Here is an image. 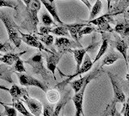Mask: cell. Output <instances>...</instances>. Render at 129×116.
Segmentation results:
<instances>
[{
  "instance_id": "cell-1",
  "label": "cell",
  "mask_w": 129,
  "mask_h": 116,
  "mask_svg": "<svg viewBox=\"0 0 129 116\" xmlns=\"http://www.w3.org/2000/svg\"><path fill=\"white\" fill-rule=\"evenodd\" d=\"M0 19L6 27L10 41L13 44L15 48H19L22 42V39L18 26L7 15L1 11H0Z\"/></svg>"
},
{
  "instance_id": "cell-2",
  "label": "cell",
  "mask_w": 129,
  "mask_h": 116,
  "mask_svg": "<svg viewBox=\"0 0 129 116\" xmlns=\"http://www.w3.org/2000/svg\"><path fill=\"white\" fill-rule=\"evenodd\" d=\"M23 2L26 5V10L28 15V19H29L30 21L31 29L35 32L38 33V12L40 8H41L42 3L40 0H23Z\"/></svg>"
},
{
  "instance_id": "cell-3",
  "label": "cell",
  "mask_w": 129,
  "mask_h": 116,
  "mask_svg": "<svg viewBox=\"0 0 129 116\" xmlns=\"http://www.w3.org/2000/svg\"><path fill=\"white\" fill-rule=\"evenodd\" d=\"M24 63L27 64L31 67L32 72L35 74L40 75L45 81H48L49 79V73L47 71L46 68L44 67L43 55L40 53H36L35 55L31 56L29 59H27V61H24Z\"/></svg>"
},
{
  "instance_id": "cell-4",
  "label": "cell",
  "mask_w": 129,
  "mask_h": 116,
  "mask_svg": "<svg viewBox=\"0 0 129 116\" xmlns=\"http://www.w3.org/2000/svg\"><path fill=\"white\" fill-rule=\"evenodd\" d=\"M93 65H94V62H93L90 60V57H89L87 54H86V57L84 58V61H83V62L82 64V65L80 66L79 69L76 70L75 73L74 74L69 76V77L66 80H64L63 82H61L60 83L57 84V85L56 86V88L63 89V88L66 86L69 82H71L72 79L75 78L76 77H78V76L82 74V73H87L89 70H90L91 68L93 67Z\"/></svg>"
},
{
  "instance_id": "cell-5",
  "label": "cell",
  "mask_w": 129,
  "mask_h": 116,
  "mask_svg": "<svg viewBox=\"0 0 129 116\" xmlns=\"http://www.w3.org/2000/svg\"><path fill=\"white\" fill-rule=\"evenodd\" d=\"M16 75L19 78V84L23 86H35L37 87L44 92H46L48 90V87L46 84L43 83L42 82H40V80L36 79L33 77H31L30 75H27L23 73H17L15 72Z\"/></svg>"
},
{
  "instance_id": "cell-6",
  "label": "cell",
  "mask_w": 129,
  "mask_h": 116,
  "mask_svg": "<svg viewBox=\"0 0 129 116\" xmlns=\"http://www.w3.org/2000/svg\"><path fill=\"white\" fill-rule=\"evenodd\" d=\"M66 52L64 51H51L50 53H45V59H46V66L48 71L55 78V70L57 68V65L61 59L62 56L66 53Z\"/></svg>"
},
{
  "instance_id": "cell-7",
  "label": "cell",
  "mask_w": 129,
  "mask_h": 116,
  "mask_svg": "<svg viewBox=\"0 0 129 116\" xmlns=\"http://www.w3.org/2000/svg\"><path fill=\"white\" fill-rule=\"evenodd\" d=\"M108 77L110 78V81L111 83V86L113 88V92H114V98H113L112 103L116 104L117 102L119 103H124L126 101V96H125L122 86L119 83V82L115 78V77L112 73H111L110 72L107 73Z\"/></svg>"
},
{
  "instance_id": "cell-8",
  "label": "cell",
  "mask_w": 129,
  "mask_h": 116,
  "mask_svg": "<svg viewBox=\"0 0 129 116\" xmlns=\"http://www.w3.org/2000/svg\"><path fill=\"white\" fill-rule=\"evenodd\" d=\"M100 73H101L100 69H97L93 72V73L85 76V77L81 78L78 80H75V81L70 82V86L73 88V90H74L75 93H77V92H78L87 83L89 84L92 80L98 78V76L100 74Z\"/></svg>"
},
{
  "instance_id": "cell-9",
  "label": "cell",
  "mask_w": 129,
  "mask_h": 116,
  "mask_svg": "<svg viewBox=\"0 0 129 116\" xmlns=\"http://www.w3.org/2000/svg\"><path fill=\"white\" fill-rule=\"evenodd\" d=\"M20 35H21V39L22 41H23L27 45L31 47L38 49L40 51H44L45 53H50L51 50L48 49L47 48L43 45V43L37 38L35 35L32 34H24L20 31Z\"/></svg>"
},
{
  "instance_id": "cell-10",
  "label": "cell",
  "mask_w": 129,
  "mask_h": 116,
  "mask_svg": "<svg viewBox=\"0 0 129 116\" xmlns=\"http://www.w3.org/2000/svg\"><path fill=\"white\" fill-rule=\"evenodd\" d=\"M23 101L26 103L28 109L31 113L35 116H40L43 113V106L41 102L35 98H31L29 97L28 94H26L23 96L21 98Z\"/></svg>"
},
{
  "instance_id": "cell-11",
  "label": "cell",
  "mask_w": 129,
  "mask_h": 116,
  "mask_svg": "<svg viewBox=\"0 0 129 116\" xmlns=\"http://www.w3.org/2000/svg\"><path fill=\"white\" fill-rule=\"evenodd\" d=\"M55 46L59 51L68 52L69 49H76L77 47H82L74 40H70L66 36H59L55 39Z\"/></svg>"
},
{
  "instance_id": "cell-12",
  "label": "cell",
  "mask_w": 129,
  "mask_h": 116,
  "mask_svg": "<svg viewBox=\"0 0 129 116\" xmlns=\"http://www.w3.org/2000/svg\"><path fill=\"white\" fill-rule=\"evenodd\" d=\"M88 86V83L86 84L82 89H81L78 92L75 93L74 95L72 100L74 103L75 106V109H76V116H81V115H84L83 113V100H84V94L85 91L86 90V87Z\"/></svg>"
},
{
  "instance_id": "cell-13",
  "label": "cell",
  "mask_w": 129,
  "mask_h": 116,
  "mask_svg": "<svg viewBox=\"0 0 129 116\" xmlns=\"http://www.w3.org/2000/svg\"><path fill=\"white\" fill-rule=\"evenodd\" d=\"M93 47H94V45H90L87 46L86 48H85V49H71L68 50L69 53L74 55V57L76 62V70L79 69L80 66L82 65V64L84 61L85 56L87 53V52L93 49Z\"/></svg>"
},
{
  "instance_id": "cell-14",
  "label": "cell",
  "mask_w": 129,
  "mask_h": 116,
  "mask_svg": "<svg viewBox=\"0 0 129 116\" xmlns=\"http://www.w3.org/2000/svg\"><path fill=\"white\" fill-rule=\"evenodd\" d=\"M108 17H109V15H102V16H99L98 18L90 19V20L88 21V23H90V24H94L95 26H98L99 28L103 31H112V28L111 27L110 24H109Z\"/></svg>"
},
{
  "instance_id": "cell-15",
  "label": "cell",
  "mask_w": 129,
  "mask_h": 116,
  "mask_svg": "<svg viewBox=\"0 0 129 116\" xmlns=\"http://www.w3.org/2000/svg\"><path fill=\"white\" fill-rule=\"evenodd\" d=\"M64 25L67 27V29L69 30V32H70L71 37L73 40L78 44V45H82L79 42V37H78V34L80 30L83 27H85L86 24V23H64Z\"/></svg>"
},
{
  "instance_id": "cell-16",
  "label": "cell",
  "mask_w": 129,
  "mask_h": 116,
  "mask_svg": "<svg viewBox=\"0 0 129 116\" xmlns=\"http://www.w3.org/2000/svg\"><path fill=\"white\" fill-rule=\"evenodd\" d=\"M40 1H41L42 4L45 7L48 12L52 16L54 20L56 22H57L58 23H60V25L64 24V23L62 22L61 19H60L59 15L57 13V11H56V8L54 4V2H50L49 0H40Z\"/></svg>"
},
{
  "instance_id": "cell-17",
  "label": "cell",
  "mask_w": 129,
  "mask_h": 116,
  "mask_svg": "<svg viewBox=\"0 0 129 116\" xmlns=\"http://www.w3.org/2000/svg\"><path fill=\"white\" fill-rule=\"evenodd\" d=\"M13 72L14 69L13 68L11 67V65H8L5 63L0 65V79L11 84H14L13 79H12V73Z\"/></svg>"
},
{
  "instance_id": "cell-18",
  "label": "cell",
  "mask_w": 129,
  "mask_h": 116,
  "mask_svg": "<svg viewBox=\"0 0 129 116\" xmlns=\"http://www.w3.org/2000/svg\"><path fill=\"white\" fill-rule=\"evenodd\" d=\"M26 51L20 52V53H11V52H8L5 55H3L2 57H0V61L3 63H5L8 65H12L13 64L15 63V61L20 58L22 55L25 54Z\"/></svg>"
},
{
  "instance_id": "cell-19",
  "label": "cell",
  "mask_w": 129,
  "mask_h": 116,
  "mask_svg": "<svg viewBox=\"0 0 129 116\" xmlns=\"http://www.w3.org/2000/svg\"><path fill=\"white\" fill-rule=\"evenodd\" d=\"M114 44H115V47L116 50L121 54V56H123V57L124 58L125 63H126V65L127 66V47H128L127 44L121 37H116Z\"/></svg>"
},
{
  "instance_id": "cell-20",
  "label": "cell",
  "mask_w": 129,
  "mask_h": 116,
  "mask_svg": "<svg viewBox=\"0 0 129 116\" xmlns=\"http://www.w3.org/2000/svg\"><path fill=\"white\" fill-rule=\"evenodd\" d=\"M114 30L122 38L129 36V20L126 19L124 22L117 23Z\"/></svg>"
},
{
  "instance_id": "cell-21",
  "label": "cell",
  "mask_w": 129,
  "mask_h": 116,
  "mask_svg": "<svg viewBox=\"0 0 129 116\" xmlns=\"http://www.w3.org/2000/svg\"><path fill=\"white\" fill-rule=\"evenodd\" d=\"M9 93L11 95L12 99H20L23 98L24 94H27V92L25 89H23L15 84H13V86L10 88Z\"/></svg>"
},
{
  "instance_id": "cell-22",
  "label": "cell",
  "mask_w": 129,
  "mask_h": 116,
  "mask_svg": "<svg viewBox=\"0 0 129 116\" xmlns=\"http://www.w3.org/2000/svg\"><path fill=\"white\" fill-rule=\"evenodd\" d=\"M11 105L15 108L16 110H18L19 113L21 114H23V115L28 116V115H31L32 114L30 111H28L26 109V107L24 106L23 103L22 102V101H20L19 99H12V104H11Z\"/></svg>"
},
{
  "instance_id": "cell-23",
  "label": "cell",
  "mask_w": 129,
  "mask_h": 116,
  "mask_svg": "<svg viewBox=\"0 0 129 116\" xmlns=\"http://www.w3.org/2000/svg\"><path fill=\"white\" fill-rule=\"evenodd\" d=\"M108 46H109V41H108V39L107 37H104L103 38V42H102V45H101V47H100V49L98 52V53H97L96 55V57L94 60V64L96 62V61H98L99 60L103 57V56L107 53V51L108 49Z\"/></svg>"
},
{
  "instance_id": "cell-24",
  "label": "cell",
  "mask_w": 129,
  "mask_h": 116,
  "mask_svg": "<svg viewBox=\"0 0 129 116\" xmlns=\"http://www.w3.org/2000/svg\"><path fill=\"white\" fill-rule=\"evenodd\" d=\"M102 9H103L102 1H101V0H96L94 4L92 6L91 9H90V13L89 19H93L96 18L100 14Z\"/></svg>"
},
{
  "instance_id": "cell-25",
  "label": "cell",
  "mask_w": 129,
  "mask_h": 116,
  "mask_svg": "<svg viewBox=\"0 0 129 116\" xmlns=\"http://www.w3.org/2000/svg\"><path fill=\"white\" fill-rule=\"evenodd\" d=\"M121 54H118L117 53H115V52H113V53L108 54L106 57L103 59V65H113L115 61H117L118 60L120 59L121 57Z\"/></svg>"
},
{
  "instance_id": "cell-26",
  "label": "cell",
  "mask_w": 129,
  "mask_h": 116,
  "mask_svg": "<svg viewBox=\"0 0 129 116\" xmlns=\"http://www.w3.org/2000/svg\"><path fill=\"white\" fill-rule=\"evenodd\" d=\"M70 92H68V93L64 96L63 98H61L60 100V102H58L57 105L55 107V110H54V113H53V116H56V115H59L60 114V112L61 110L64 106L66 105V103L69 102V100H70Z\"/></svg>"
},
{
  "instance_id": "cell-27",
  "label": "cell",
  "mask_w": 129,
  "mask_h": 116,
  "mask_svg": "<svg viewBox=\"0 0 129 116\" xmlns=\"http://www.w3.org/2000/svg\"><path fill=\"white\" fill-rule=\"evenodd\" d=\"M52 33L53 35H57V36H66V37L70 35L67 27L64 25V23L60 26H57L54 27V28H52Z\"/></svg>"
},
{
  "instance_id": "cell-28",
  "label": "cell",
  "mask_w": 129,
  "mask_h": 116,
  "mask_svg": "<svg viewBox=\"0 0 129 116\" xmlns=\"http://www.w3.org/2000/svg\"><path fill=\"white\" fill-rule=\"evenodd\" d=\"M48 101L50 103H56L60 101V93L56 90H48L46 92Z\"/></svg>"
},
{
  "instance_id": "cell-29",
  "label": "cell",
  "mask_w": 129,
  "mask_h": 116,
  "mask_svg": "<svg viewBox=\"0 0 129 116\" xmlns=\"http://www.w3.org/2000/svg\"><path fill=\"white\" fill-rule=\"evenodd\" d=\"M54 37L53 35H52L50 34H47V35H40L39 40L41 41L44 45H45L48 47H50L52 45V44L54 42Z\"/></svg>"
},
{
  "instance_id": "cell-30",
  "label": "cell",
  "mask_w": 129,
  "mask_h": 116,
  "mask_svg": "<svg viewBox=\"0 0 129 116\" xmlns=\"http://www.w3.org/2000/svg\"><path fill=\"white\" fill-rule=\"evenodd\" d=\"M41 21L43 23V24L46 26H51L55 24L54 19L49 13H46V12L43 13L41 15Z\"/></svg>"
},
{
  "instance_id": "cell-31",
  "label": "cell",
  "mask_w": 129,
  "mask_h": 116,
  "mask_svg": "<svg viewBox=\"0 0 129 116\" xmlns=\"http://www.w3.org/2000/svg\"><path fill=\"white\" fill-rule=\"evenodd\" d=\"M0 104L4 107V112L3 113H0V114H3V115H8V116H16L17 113H16V109L13 107H10L7 105H6L5 103H3V102L0 101Z\"/></svg>"
},
{
  "instance_id": "cell-32",
  "label": "cell",
  "mask_w": 129,
  "mask_h": 116,
  "mask_svg": "<svg viewBox=\"0 0 129 116\" xmlns=\"http://www.w3.org/2000/svg\"><path fill=\"white\" fill-rule=\"evenodd\" d=\"M95 31L94 29V27H92L90 25V24H86L85 27H83L82 29L80 30L79 31V34H78V37L79 39L80 38H82L83 35H90L91 34L92 32H94V31Z\"/></svg>"
},
{
  "instance_id": "cell-33",
  "label": "cell",
  "mask_w": 129,
  "mask_h": 116,
  "mask_svg": "<svg viewBox=\"0 0 129 116\" xmlns=\"http://www.w3.org/2000/svg\"><path fill=\"white\" fill-rule=\"evenodd\" d=\"M55 107L53 103L51 104H44L43 106V113L42 114L44 116H52L53 115Z\"/></svg>"
},
{
  "instance_id": "cell-34",
  "label": "cell",
  "mask_w": 129,
  "mask_h": 116,
  "mask_svg": "<svg viewBox=\"0 0 129 116\" xmlns=\"http://www.w3.org/2000/svg\"><path fill=\"white\" fill-rule=\"evenodd\" d=\"M23 63L24 62L20 58L17 60V61H15V63L14 64V67H13L14 72H17V73H25L26 69H25V67H24Z\"/></svg>"
},
{
  "instance_id": "cell-35",
  "label": "cell",
  "mask_w": 129,
  "mask_h": 116,
  "mask_svg": "<svg viewBox=\"0 0 129 116\" xmlns=\"http://www.w3.org/2000/svg\"><path fill=\"white\" fill-rule=\"evenodd\" d=\"M9 7V8H12L16 10L17 9L18 4L17 3H15L13 0H0V7Z\"/></svg>"
},
{
  "instance_id": "cell-36",
  "label": "cell",
  "mask_w": 129,
  "mask_h": 116,
  "mask_svg": "<svg viewBox=\"0 0 129 116\" xmlns=\"http://www.w3.org/2000/svg\"><path fill=\"white\" fill-rule=\"evenodd\" d=\"M52 27L51 26H46V25L41 26V27H40V28H39L38 34L40 35H47V34L52 33Z\"/></svg>"
},
{
  "instance_id": "cell-37",
  "label": "cell",
  "mask_w": 129,
  "mask_h": 116,
  "mask_svg": "<svg viewBox=\"0 0 129 116\" xmlns=\"http://www.w3.org/2000/svg\"><path fill=\"white\" fill-rule=\"evenodd\" d=\"M13 50V47H12L9 43H2L0 42V52L1 53H8Z\"/></svg>"
},
{
  "instance_id": "cell-38",
  "label": "cell",
  "mask_w": 129,
  "mask_h": 116,
  "mask_svg": "<svg viewBox=\"0 0 129 116\" xmlns=\"http://www.w3.org/2000/svg\"><path fill=\"white\" fill-rule=\"evenodd\" d=\"M120 114H123L125 116H129V97L127 99L126 102H124V105Z\"/></svg>"
},
{
  "instance_id": "cell-39",
  "label": "cell",
  "mask_w": 129,
  "mask_h": 116,
  "mask_svg": "<svg viewBox=\"0 0 129 116\" xmlns=\"http://www.w3.org/2000/svg\"><path fill=\"white\" fill-rule=\"evenodd\" d=\"M50 2H54L55 0H49ZM81 2H82L83 4L86 6L87 8L89 9V10H90L91 9V4H90V3L89 2V0H80Z\"/></svg>"
},
{
  "instance_id": "cell-40",
  "label": "cell",
  "mask_w": 129,
  "mask_h": 116,
  "mask_svg": "<svg viewBox=\"0 0 129 116\" xmlns=\"http://www.w3.org/2000/svg\"><path fill=\"white\" fill-rule=\"evenodd\" d=\"M0 90H6V91H8V92H9V90H10L9 88H7V86H3V85H0Z\"/></svg>"
},
{
  "instance_id": "cell-41",
  "label": "cell",
  "mask_w": 129,
  "mask_h": 116,
  "mask_svg": "<svg viewBox=\"0 0 129 116\" xmlns=\"http://www.w3.org/2000/svg\"><path fill=\"white\" fill-rule=\"evenodd\" d=\"M107 2V8H108V11L111 10V1L112 0H106Z\"/></svg>"
},
{
  "instance_id": "cell-42",
  "label": "cell",
  "mask_w": 129,
  "mask_h": 116,
  "mask_svg": "<svg viewBox=\"0 0 129 116\" xmlns=\"http://www.w3.org/2000/svg\"><path fill=\"white\" fill-rule=\"evenodd\" d=\"M126 3H129V0H126Z\"/></svg>"
},
{
  "instance_id": "cell-43",
  "label": "cell",
  "mask_w": 129,
  "mask_h": 116,
  "mask_svg": "<svg viewBox=\"0 0 129 116\" xmlns=\"http://www.w3.org/2000/svg\"><path fill=\"white\" fill-rule=\"evenodd\" d=\"M2 56H3V54H2L1 53H0V57H2Z\"/></svg>"
},
{
  "instance_id": "cell-44",
  "label": "cell",
  "mask_w": 129,
  "mask_h": 116,
  "mask_svg": "<svg viewBox=\"0 0 129 116\" xmlns=\"http://www.w3.org/2000/svg\"><path fill=\"white\" fill-rule=\"evenodd\" d=\"M119 1V0H115V2H118Z\"/></svg>"
},
{
  "instance_id": "cell-45",
  "label": "cell",
  "mask_w": 129,
  "mask_h": 116,
  "mask_svg": "<svg viewBox=\"0 0 129 116\" xmlns=\"http://www.w3.org/2000/svg\"><path fill=\"white\" fill-rule=\"evenodd\" d=\"M128 13H129V10H128Z\"/></svg>"
}]
</instances>
